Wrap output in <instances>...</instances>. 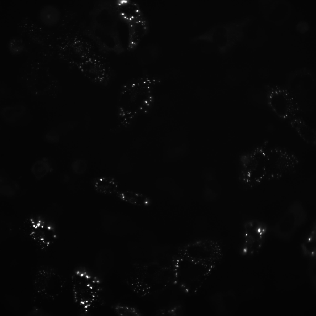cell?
<instances>
[{"mask_svg":"<svg viewBox=\"0 0 316 316\" xmlns=\"http://www.w3.org/2000/svg\"><path fill=\"white\" fill-rule=\"evenodd\" d=\"M121 15L123 19L129 23L144 17L141 7L135 1L126 0L120 3Z\"/></svg>","mask_w":316,"mask_h":316,"instance_id":"14","label":"cell"},{"mask_svg":"<svg viewBox=\"0 0 316 316\" xmlns=\"http://www.w3.org/2000/svg\"><path fill=\"white\" fill-rule=\"evenodd\" d=\"M33 173L37 177H42L47 173L49 166L48 164L44 161H37L32 168Z\"/></svg>","mask_w":316,"mask_h":316,"instance_id":"19","label":"cell"},{"mask_svg":"<svg viewBox=\"0 0 316 316\" xmlns=\"http://www.w3.org/2000/svg\"><path fill=\"white\" fill-rule=\"evenodd\" d=\"M316 245V221H313L310 228L301 244L304 256H315Z\"/></svg>","mask_w":316,"mask_h":316,"instance_id":"15","label":"cell"},{"mask_svg":"<svg viewBox=\"0 0 316 316\" xmlns=\"http://www.w3.org/2000/svg\"><path fill=\"white\" fill-rule=\"evenodd\" d=\"M180 257L191 261L216 266L223 256L220 243L208 238L195 239L179 248Z\"/></svg>","mask_w":316,"mask_h":316,"instance_id":"2","label":"cell"},{"mask_svg":"<svg viewBox=\"0 0 316 316\" xmlns=\"http://www.w3.org/2000/svg\"><path fill=\"white\" fill-rule=\"evenodd\" d=\"M307 218L303 205L299 201H294L273 226L272 232L280 239L289 240L305 223Z\"/></svg>","mask_w":316,"mask_h":316,"instance_id":"7","label":"cell"},{"mask_svg":"<svg viewBox=\"0 0 316 316\" xmlns=\"http://www.w3.org/2000/svg\"><path fill=\"white\" fill-rule=\"evenodd\" d=\"M39 15L41 22L45 25L49 26L57 24L60 17V12L58 8L52 5H46L43 6L40 11Z\"/></svg>","mask_w":316,"mask_h":316,"instance_id":"16","label":"cell"},{"mask_svg":"<svg viewBox=\"0 0 316 316\" xmlns=\"http://www.w3.org/2000/svg\"><path fill=\"white\" fill-rule=\"evenodd\" d=\"M92 185L95 191L101 194L112 195L116 194L118 191V183L115 178L112 177H97L93 180Z\"/></svg>","mask_w":316,"mask_h":316,"instance_id":"12","label":"cell"},{"mask_svg":"<svg viewBox=\"0 0 316 316\" xmlns=\"http://www.w3.org/2000/svg\"><path fill=\"white\" fill-rule=\"evenodd\" d=\"M179 262L181 286L189 294H196L216 267L181 258Z\"/></svg>","mask_w":316,"mask_h":316,"instance_id":"4","label":"cell"},{"mask_svg":"<svg viewBox=\"0 0 316 316\" xmlns=\"http://www.w3.org/2000/svg\"><path fill=\"white\" fill-rule=\"evenodd\" d=\"M242 229L240 254L250 256L257 253L265 243L268 231V226L263 221L252 218L244 222Z\"/></svg>","mask_w":316,"mask_h":316,"instance_id":"8","label":"cell"},{"mask_svg":"<svg viewBox=\"0 0 316 316\" xmlns=\"http://www.w3.org/2000/svg\"><path fill=\"white\" fill-rule=\"evenodd\" d=\"M34 284L37 293L54 299L62 291L64 283L62 278L53 269L44 267L37 272Z\"/></svg>","mask_w":316,"mask_h":316,"instance_id":"9","label":"cell"},{"mask_svg":"<svg viewBox=\"0 0 316 316\" xmlns=\"http://www.w3.org/2000/svg\"><path fill=\"white\" fill-rule=\"evenodd\" d=\"M290 124L304 142L313 146H316L315 130L310 127L303 118L296 116L290 119Z\"/></svg>","mask_w":316,"mask_h":316,"instance_id":"11","label":"cell"},{"mask_svg":"<svg viewBox=\"0 0 316 316\" xmlns=\"http://www.w3.org/2000/svg\"><path fill=\"white\" fill-rule=\"evenodd\" d=\"M299 163L297 156L286 149L279 147L272 148L267 151L265 180L280 179L293 173Z\"/></svg>","mask_w":316,"mask_h":316,"instance_id":"5","label":"cell"},{"mask_svg":"<svg viewBox=\"0 0 316 316\" xmlns=\"http://www.w3.org/2000/svg\"><path fill=\"white\" fill-rule=\"evenodd\" d=\"M266 95L268 107L281 120H290L300 111L299 105L285 88L278 85L270 86L267 88Z\"/></svg>","mask_w":316,"mask_h":316,"instance_id":"6","label":"cell"},{"mask_svg":"<svg viewBox=\"0 0 316 316\" xmlns=\"http://www.w3.org/2000/svg\"><path fill=\"white\" fill-rule=\"evenodd\" d=\"M113 309L117 315L121 316H138L140 314L136 309L121 304L115 305Z\"/></svg>","mask_w":316,"mask_h":316,"instance_id":"17","label":"cell"},{"mask_svg":"<svg viewBox=\"0 0 316 316\" xmlns=\"http://www.w3.org/2000/svg\"><path fill=\"white\" fill-rule=\"evenodd\" d=\"M128 25V48L129 50H133L148 33L149 28L148 22L144 17L129 23Z\"/></svg>","mask_w":316,"mask_h":316,"instance_id":"10","label":"cell"},{"mask_svg":"<svg viewBox=\"0 0 316 316\" xmlns=\"http://www.w3.org/2000/svg\"><path fill=\"white\" fill-rule=\"evenodd\" d=\"M24 48V45L23 40L19 38L11 39L8 44L9 50L14 54H18L22 52Z\"/></svg>","mask_w":316,"mask_h":316,"instance_id":"18","label":"cell"},{"mask_svg":"<svg viewBox=\"0 0 316 316\" xmlns=\"http://www.w3.org/2000/svg\"><path fill=\"white\" fill-rule=\"evenodd\" d=\"M73 292L74 301L84 309L92 306L100 291V281L85 268L75 270L72 278Z\"/></svg>","mask_w":316,"mask_h":316,"instance_id":"3","label":"cell"},{"mask_svg":"<svg viewBox=\"0 0 316 316\" xmlns=\"http://www.w3.org/2000/svg\"><path fill=\"white\" fill-rule=\"evenodd\" d=\"M268 143L255 148L241 156V181L248 189L254 188L265 180L267 174Z\"/></svg>","mask_w":316,"mask_h":316,"instance_id":"1","label":"cell"},{"mask_svg":"<svg viewBox=\"0 0 316 316\" xmlns=\"http://www.w3.org/2000/svg\"><path fill=\"white\" fill-rule=\"evenodd\" d=\"M116 195L122 201L138 206L146 207L150 206L152 203L151 199L149 197L133 191L118 190Z\"/></svg>","mask_w":316,"mask_h":316,"instance_id":"13","label":"cell"}]
</instances>
